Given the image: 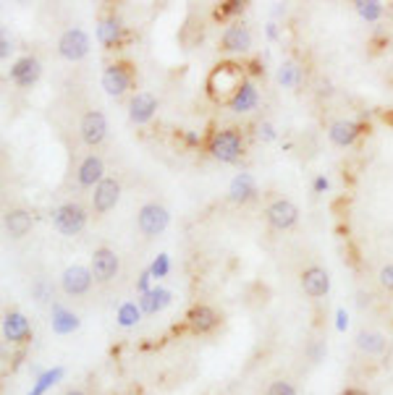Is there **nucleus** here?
Instances as JSON below:
<instances>
[{"mask_svg":"<svg viewBox=\"0 0 393 395\" xmlns=\"http://www.w3.org/2000/svg\"><path fill=\"white\" fill-rule=\"evenodd\" d=\"M247 79H244V65L239 63H218L208 76V95L215 102H231L233 95L241 89Z\"/></svg>","mask_w":393,"mask_h":395,"instance_id":"nucleus-1","label":"nucleus"},{"mask_svg":"<svg viewBox=\"0 0 393 395\" xmlns=\"http://www.w3.org/2000/svg\"><path fill=\"white\" fill-rule=\"evenodd\" d=\"M210 155L218 162H239L241 155H244V137H241L239 128H223V131H215L210 137L208 144Z\"/></svg>","mask_w":393,"mask_h":395,"instance_id":"nucleus-2","label":"nucleus"},{"mask_svg":"<svg viewBox=\"0 0 393 395\" xmlns=\"http://www.w3.org/2000/svg\"><path fill=\"white\" fill-rule=\"evenodd\" d=\"M50 220H53V228L61 235H77L87 225V210L79 202H66L61 207H55Z\"/></svg>","mask_w":393,"mask_h":395,"instance_id":"nucleus-3","label":"nucleus"},{"mask_svg":"<svg viewBox=\"0 0 393 395\" xmlns=\"http://www.w3.org/2000/svg\"><path fill=\"white\" fill-rule=\"evenodd\" d=\"M89 34L84 29H79V26H71V29H66L61 37H58V53L63 61H71V63H77V61H84L89 55Z\"/></svg>","mask_w":393,"mask_h":395,"instance_id":"nucleus-4","label":"nucleus"},{"mask_svg":"<svg viewBox=\"0 0 393 395\" xmlns=\"http://www.w3.org/2000/svg\"><path fill=\"white\" fill-rule=\"evenodd\" d=\"M168 223H171V212L157 202L142 204L139 212H137V225H139V231H142L144 235H150V238L163 233L165 228H168Z\"/></svg>","mask_w":393,"mask_h":395,"instance_id":"nucleus-5","label":"nucleus"},{"mask_svg":"<svg viewBox=\"0 0 393 395\" xmlns=\"http://www.w3.org/2000/svg\"><path fill=\"white\" fill-rule=\"evenodd\" d=\"M89 270H92V278L98 280V283H110V280H116V275L121 272V259L113 249L100 246V249L92 251Z\"/></svg>","mask_w":393,"mask_h":395,"instance_id":"nucleus-6","label":"nucleus"},{"mask_svg":"<svg viewBox=\"0 0 393 395\" xmlns=\"http://www.w3.org/2000/svg\"><path fill=\"white\" fill-rule=\"evenodd\" d=\"M79 137L87 147H100L108 137V121L100 110H87L79 121Z\"/></svg>","mask_w":393,"mask_h":395,"instance_id":"nucleus-7","label":"nucleus"},{"mask_svg":"<svg viewBox=\"0 0 393 395\" xmlns=\"http://www.w3.org/2000/svg\"><path fill=\"white\" fill-rule=\"evenodd\" d=\"M134 84V71H131L129 63H110L105 71H102V89L108 92L110 97H121L126 95Z\"/></svg>","mask_w":393,"mask_h":395,"instance_id":"nucleus-8","label":"nucleus"},{"mask_svg":"<svg viewBox=\"0 0 393 395\" xmlns=\"http://www.w3.org/2000/svg\"><path fill=\"white\" fill-rule=\"evenodd\" d=\"M265 217H268L270 228H275V231H288L299 220V207L291 199H273L265 207Z\"/></svg>","mask_w":393,"mask_h":395,"instance_id":"nucleus-9","label":"nucleus"},{"mask_svg":"<svg viewBox=\"0 0 393 395\" xmlns=\"http://www.w3.org/2000/svg\"><path fill=\"white\" fill-rule=\"evenodd\" d=\"M92 283H95L92 270L82 268V265H71L61 275V288H63L66 296H84V293H89Z\"/></svg>","mask_w":393,"mask_h":395,"instance_id":"nucleus-10","label":"nucleus"},{"mask_svg":"<svg viewBox=\"0 0 393 395\" xmlns=\"http://www.w3.org/2000/svg\"><path fill=\"white\" fill-rule=\"evenodd\" d=\"M186 325L194 335H210L213 330H218L220 314L208 304H194L186 314Z\"/></svg>","mask_w":393,"mask_h":395,"instance_id":"nucleus-11","label":"nucleus"},{"mask_svg":"<svg viewBox=\"0 0 393 395\" xmlns=\"http://www.w3.org/2000/svg\"><path fill=\"white\" fill-rule=\"evenodd\" d=\"M11 82L16 86H22V89H32L37 82H40V76H43V65L40 61L34 58V55H24L19 58L16 63L11 65Z\"/></svg>","mask_w":393,"mask_h":395,"instance_id":"nucleus-12","label":"nucleus"},{"mask_svg":"<svg viewBox=\"0 0 393 395\" xmlns=\"http://www.w3.org/2000/svg\"><path fill=\"white\" fill-rule=\"evenodd\" d=\"M3 335L13 346H24V343L32 341V325L26 320V314L24 311H8L3 317Z\"/></svg>","mask_w":393,"mask_h":395,"instance_id":"nucleus-13","label":"nucleus"},{"mask_svg":"<svg viewBox=\"0 0 393 395\" xmlns=\"http://www.w3.org/2000/svg\"><path fill=\"white\" fill-rule=\"evenodd\" d=\"M121 199V181L118 178H105V181L95 186V194H92V210L98 215L110 212Z\"/></svg>","mask_w":393,"mask_h":395,"instance_id":"nucleus-14","label":"nucleus"},{"mask_svg":"<svg viewBox=\"0 0 393 395\" xmlns=\"http://www.w3.org/2000/svg\"><path fill=\"white\" fill-rule=\"evenodd\" d=\"M220 50L226 53H249L252 50V32L244 24H231L220 34Z\"/></svg>","mask_w":393,"mask_h":395,"instance_id":"nucleus-15","label":"nucleus"},{"mask_svg":"<svg viewBox=\"0 0 393 395\" xmlns=\"http://www.w3.org/2000/svg\"><path fill=\"white\" fill-rule=\"evenodd\" d=\"M77 178H79V186H84V189L100 186V183L108 178V176H105V162H102V157L95 155V152L87 155V157L82 160V165H79Z\"/></svg>","mask_w":393,"mask_h":395,"instance_id":"nucleus-16","label":"nucleus"},{"mask_svg":"<svg viewBox=\"0 0 393 395\" xmlns=\"http://www.w3.org/2000/svg\"><path fill=\"white\" fill-rule=\"evenodd\" d=\"M157 113V97L150 95V92H137V95L131 97L129 102V118L131 123H137V126H144V123H150Z\"/></svg>","mask_w":393,"mask_h":395,"instance_id":"nucleus-17","label":"nucleus"},{"mask_svg":"<svg viewBox=\"0 0 393 395\" xmlns=\"http://www.w3.org/2000/svg\"><path fill=\"white\" fill-rule=\"evenodd\" d=\"M302 291L309 299H320L330 291V275L323 268H307L302 272Z\"/></svg>","mask_w":393,"mask_h":395,"instance_id":"nucleus-18","label":"nucleus"},{"mask_svg":"<svg viewBox=\"0 0 393 395\" xmlns=\"http://www.w3.org/2000/svg\"><path fill=\"white\" fill-rule=\"evenodd\" d=\"M362 134V126L357 123V121H336V123H330V128H328V137H330V141L336 144V147H351L354 141L360 139Z\"/></svg>","mask_w":393,"mask_h":395,"instance_id":"nucleus-19","label":"nucleus"},{"mask_svg":"<svg viewBox=\"0 0 393 395\" xmlns=\"http://www.w3.org/2000/svg\"><path fill=\"white\" fill-rule=\"evenodd\" d=\"M257 196V183L249 173H239L233 176V181L229 186V199L233 204H249Z\"/></svg>","mask_w":393,"mask_h":395,"instance_id":"nucleus-20","label":"nucleus"},{"mask_svg":"<svg viewBox=\"0 0 393 395\" xmlns=\"http://www.w3.org/2000/svg\"><path fill=\"white\" fill-rule=\"evenodd\" d=\"M50 325H53L55 335H71V332L79 330V317L71 309H66L61 304H53V311H50Z\"/></svg>","mask_w":393,"mask_h":395,"instance_id":"nucleus-21","label":"nucleus"},{"mask_svg":"<svg viewBox=\"0 0 393 395\" xmlns=\"http://www.w3.org/2000/svg\"><path fill=\"white\" fill-rule=\"evenodd\" d=\"M257 102H260V92H257V86L247 79V82L241 84L239 92L233 95V100L229 102V107L233 113H252V110L257 107Z\"/></svg>","mask_w":393,"mask_h":395,"instance_id":"nucleus-22","label":"nucleus"},{"mask_svg":"<svg viewBox=\"0 0 393 395\" xmlns=\"http://www.w3.org/2000/svg\"><path fill=\"white\" fill-rule=\"evenodd\" d=\"M121 34H123V26H121L118 16H105V19H100L98 24V42L102 47H116L121 42Z\"/></svg>","mask_w":393,"mask_h":395,"instance_id":"nucleus-23","label":"nucleus"},{"mask_svg":"<svg viewBox=\"0 0 393 395\" xmlns=\"http://www.w3.org/2000/svg\"><path fill=\"white\" fill-rule=\"evenodd\" d=\"M357 348L367 356H380L385 348H388V338L378 330H362L357 335Z\"/></svg>","mask_w":393,"mask_h":395,"instance_id":"nucleus-24","label":"nucleus"},{"mask_svg":"<svg viewBox=\"0 0 393 395\" xmlns=\"http://www.w3.org/2000/svg\"><path fill=\"white\" fill-rule=\"evenodd\" d=\"M6 231L11 238H24L32 231V215L26 210H8L6 212Z\"/></svg>","mask_w":393,"mask_h":395,"instance_id":"nucleus-25","label":"nucleus"},{"mask_svg":"<svg viewBox=\"0 0 393 395\" xmlns=\"http://www.w3.org/2000/svg\"><path fill=\"white\" fill-rule=\"evenodd\" d=\"M171 299H174V293L165 288H153L150 293H144V296H139V309L144 311V314H157V311H163L168 304H171Z\"/></svg>","mask_w":393,"mask_h":395,"instance_id":"nucleus-26","label":"nucleus"},{"mask_svg":"<svg viewBox=\"0 0 393 395\" xmlns=\"http://www.w3.org/2000/svg\"><path fill=\"white\" fill-rule=\"evenodd\" d=\"M63 380V366H53V369H45L37 380H34V385H32V390L26 395H45L53 385H58Z\"/></svg>","mask_w":393,"mask_h":395,"instance_id":"nucleus-27","label":"nucleus"},{"mask_svg":"<svg viewBox=\"0 0 393 395\" xmlns=\"http://www.w3.org/2000/svg\"><path fill=\"white\" fill-rule=\"evenodd\" d=\"M144 311L139 309V301H126V304H121L118 307V314H116V320H118L121 327H134L137 322L142 320Z\"/></svg>","mask_w":393,"mask_h":395,"instance_id":"nucleus-28","label":"nucleus"},{"mask_svg":"<svg viewBox=\"0 0 393 395\" xmlns=\"http://www.w3.org/2000/svg\"><path fill=\"white\" fill-rule=\"evenodd\" d=\"M278 82L286 86V89H296L302 84V68L294 63V61H284L281 68H278Z\"/></svg>","mask_w":393,"mask_h":395,"instance_id":"nucleus-29","label":"nucleus"},{"mask_svg":"<svg viewBox=\"0 0 393 395\" xmlns=\"http://www.w3.org/2000/svg\"><path fill=\"white\" fill-rule=\"evenodd\" d=\"M354 11L360 13L364 22H378L385 8H383L380 0H357L354 3Z\"/></svg>","mask_w":393,"mask_h":395,"instance_id":"nucleus-30","label":"nucleus"},{"mask_svg":"<svg viewBox=\"0 0 393 395\" xmlns=\"http://www.w3.org/2000/svg\"><path fill=\"white\" fill-rule=\"evenodd\" d=\"M236 13H244V3L241 0H226V3H220L215 16L218 19H226V16H236Z\"/></svg>","mask_w":393,"mask_h":395,"instance_id":"nucleus-31","label":"nucleus"},{"mask_svg":"<svg viewBox=\"0 0 393 395\" xmlns=\"http://www.w3.org/2000/svg\"><path fill=\"white\" fill-rule=\"evenodd\" d=\"M32 299L37 304H45V301L53 299V288H50V283H45V280H37L32 286Z\"/></svg>","mask_w":393,"mask_h":395,"instance_id":"nucleus-32","label":"nucleus"},{"mask_svg":"<svg viewBox=\"0 0 393 395\" xmlns=\"http://www.w3.org/2000/svg\"><path fill=\"white\" fill-rule=\"evenodd\" d=\"M150 272H153V278H165V275L171 272V259H168V254H157V259L150 265Z\"/></svg>","mask_w":393,"mask_h":395,"instance_id":"nucleus-33","label":"nucleus"},{"mask_svg":"<svg viewBox=\"0 0 393 395\" xmlns=\"http://www.w3.org/2000/svg\"><path fill=\"white\" fill-rule=\"evenodd\" d=\"M265 395H296V387L288 380H275L268 385V393Z\"/></svg>","mask_w":393,"mask_h":395,"instance_id":"nucleus-34","label":"nucleus"},{"mask_svg":"<svg viewBox=\"0 0 393 395\" xmlns=\"http://www.w3.org/2000/svg\"><path fill=\"white\" fill-rule=\"evenodd\" d=\"M150 283H153V272H150V270H144L142 275H139V280H137V293H139V296L150 293V291H153Z\"/></svg>","mask_w":393,"mask_h":395,"instance_id":"nucleus-35","label":"nucleus"},{"mask_svg":"<svg viewBox=\"0 0 393 395\" xmlns=\"http://www.w3.org/2000/svg\"><path fill=\"white\" fill-rule=\"evenodd\" d=\"M378 280H380V286L385 291H393V265H385V268L380 270Z\"/></svg>","mask_w":393,"mask_h":395,"instance_id":"nucleus-36","label":"nucleus"},{"mask_svg":"<svg viewBox=\"0 0 393 395\" xmlns=\"http://www.w3.org/2000/svg\"><path fill=\"white\" fill-rule=\"evenodd\" d=\"M257 134H260V139H262V141H273V139H275V126H273V123H268V121H265V123H260Z\"/></svg>","mask_w":393,"mask_h":395,"instance_id":"nucleus-37","label":"nucleus"},{"mask_svg":"<svg viewBox=\"0 0 393 395\" xmlns=\"http://www.w3.org/2000/svg\"><path fill=\"white\" fill-rule=\"evenodd\" d=\"M346 327H349V314H346V309H339L336 311V330L346 332Z\"/></svg>","mask_w":393,"mask_h":395,"instance_id":"nucleus-38","label":"nucleus"},{"mask_svg":"<svg viewBox=\"0 0 393 395\" xmlns=\"http://www.w3.org/2000/svg\"><path fill=\"white\" fill-rule=\"evenodd\" d=\"M11 50H13V42L8 40V37H6V34H3V37H0V58L6 61V58L11 55Z\"/></svg>","mask_w":393,"mask_h":395,"instance_id":"nucleus-39","label":"nucleus"},{"mask_svg":"<svg viewBox=\"0 0 393 395\" xmlns=\"http://www.w3.org/2000/svg\"><path fill=\"white\" fill-rule=\"evenodd\" d=\"M328 186H330V183H328L325 176H320V178H315V192H317V194L328 192Z\"/></svg>","mask_w":393,"mask_h":395,"instance_id":"nucleus-40","label":"nucleus"},{"mask_svg":"<svg viewBox=\"0 0 393 395\" xmlns=\"http://www.w3.org/2000/svg\"><path fill=\"white\" fill-rule=\"evenodd\" d=\"M344 395H367V390H362V387H346Z\"/></svg>","mask_w":393,"mask_h":395,"instance_id":"nucleus-41","label":"nucleus"},{"mask_svg":"<svg viewBox=\"0 0 393 395\" xmlns=\"http://www.w3.org/2000/svg\"><path fill=\"white\" fill-rule=\"evenodd\" d=\"M268 37H270V40H275V37H278V29H275V24H268Z\"/></svg>","mask_w":393,"mask_h":395,"instance_id":"nucleus-42","label":"nucleus"},{"mask_svg":"<svg viewBox=\"0 0 393 395\" xmlns=\"http://www.w3.org/2000/svg\"><path fill=\"white\" fill-rule=\"evenodd\" d=\"M186 141H189V144H196L199 139H196V134H186Z\"/></svg>","mask_w":393,"mask_h":395,"instance_id":"nucleus-43","label":"nucleus"},{"mask_svg":"<svg viewBox=\"0 0 393 395\" xmlns=\"http://www.w3.org/2000/svg\"><path fill=\"white\" fill-rule=\"evenodd\" d=\"M63 395H87V393H84V390H66Z\"/></svg>","mask_w":393,"mask_h":395,"instance_id":"nucleus-44","label":"nucleus"}]
</instances>
